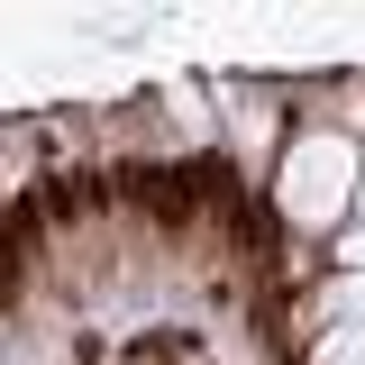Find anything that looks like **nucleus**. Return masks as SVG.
Returning <instances> with one entry per match:
<instances>
[{
  "mask_svg": "<svg viewBox=\"0 0 365 365\" xmlns=\"http://www.w3.org/2000/svg\"><path fill=\"white\" fill-rule=\"evenodd\" d=\"M365 192V155L347 128H302L283 146V165H274V210L302 228V237H329V228L356 210Z\"/></svg>",
  "mask_w": 365,
  "mask_h": 365,
  "instance_id": "f257e3e1",
  "label": "nucleus"
},
{
  "mask_svg": "<svg viewBox=\"0 0 365 365\" xmlns=\"http://www.w3.org/2000/svg\"><path fill=\"white\" fill-rule=\"evenodd\" d=\"M319 329H365V274H329L319 283V302H311Z\"/></svg>",
  "mask_w": 365,
  "mask_h": 365,
  "instance_id": "f03ea898",
  "label": "nucleus"
},
{
  "mask_svg": "<svg viewBox=\"0 0 365 365\" xmlns=\"http://www.w3.org/2000/svg\"><path fill=\"white\" fill-rule=\"evenodd\" d=\"M311 365H365V329H319V338H311Z\"/></svg>",
  "mask_w": 365,
  "mask_h": 365,
  "instance_id": "7ed1b4c3",
  "label": "nucleus"
},
{
  "mask_svg": "<svg viewBox=\"0 0 365 365\" xmlns=\"http://www.w3.org/2000/svg\"><path fill=\"white\" fill-rule=\"evenodd\" d=\"M338 256H347V274H365V220L347 228V237H338Z\"/></svg>",
  "mask_w": 365,
  "mask_h": 365,
  "instance_id": "20e7f679",
  "label": "nucleus"
},
{
  "mask_svg": "<svg viewBox=\"0 0 365 365\" xmlns=\"http://www.w3.org/2000/svg\"><path fill=\"white\" fill-rule=\"evenodd\" d=\"M356 220H365V192H356Z\"/></svg>",
  "mask_w": 365,
  "mask_h": 365,
  "instance_id": "39448f33",
  "label": "nucleus"
}]
</instances>
